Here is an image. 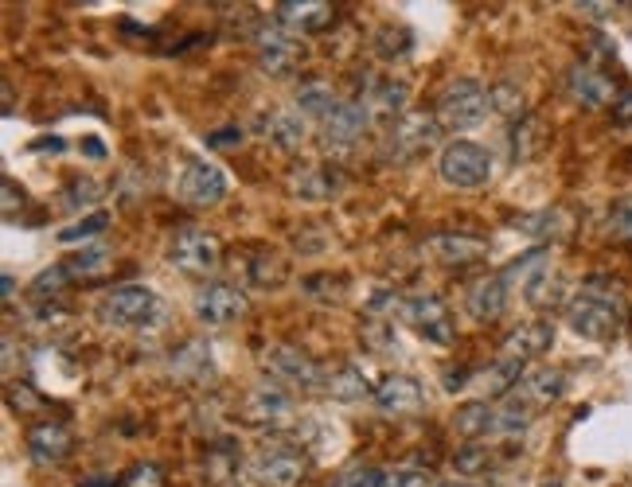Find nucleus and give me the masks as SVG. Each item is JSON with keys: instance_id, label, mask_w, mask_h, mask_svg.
Masks as SVG:
<instances>
[{"instance_id": "79ce46f5", "label": "nucleus", "mask_w": 632, "mask_h": 487, "mask_svg": "<svg viewBox=\"0 0 632 487\" xmlns=\"http://www.w3.org/2000/svg\"><path fill=\"white\" fill-rule=\"evenodd\" d=\"M169 484V476H164L161 464H137L129 476H125L122 487H164Z\"/></svg>"}, {"instance_id": "a18cd8bd", "label": "nucleus", "mask_w": 632, "mask_h": 487, "mask_svg": "<svg viewBox=\"0 0 632 487\" xmlns=\"http://www.w3.org/2000/svg\"><path fill=\"white\" fill-rule=\"evenodd\" d=\"M434 479H429V472L422 468H394L387 472V487H429Z\"/></svg>"}, {"instance_id": "393cba45", "label": "nucleus", "mask_w": 632, "mask_h": 487, "mask_svg": "<svg viewBox=\"0 0 632 487\" xmlns=\"http://www.w3.org/2000/svg\"><path fill=\"white\" fill-rule=\"evenodd\" d=\"M324 394L336 402H359V398H367L371 390H367V379L359 367L344 363V367H336V371L324 374Z\"/></svg>"}, {"instance_id": "f3484780", "label": "nucleus", "mask_w": 632, "mask_h": 487, "mask_svg": "<svg viewBox=\"0 0 632 487\" xmlns=\"http://www.w3.org/2000/svg\"><path fill=\"white\" fill-rule=\"evenodd\" d=\"M277 24H286L297 36H312L336 20V9L329 0H277Z\"/></svg>"}, {"instance_id": "b1692460", "label": "nucleus", "mask_w": 632, "mask_h": 487, "mask_svg": "<svg viewBox=\"0 0 632 487\" xmlns=\"http://www.w3.org/2000/svg\"><path fill=\"white\" fill-rule=\"evenodd\" d=\"M406 82H375L371 90L364 94V109L375 117H383V121H394V114H402L406 109Z\"/></svg>"}, {"instance_id": "37998d69", "label": "nucleus", "mask_w": 632, "mask_h": 487, "mask_svg": "<svg viewBox=\"0 0 632 487\" xmlns=\"http://www.w3.org/2000/svg\"><path fill=\"white\" fill-rule=\"evenodd\" d=\"M336 487H387V472L379 468H352L336 479Z\"/></svg>"}, {"instance_id": "0eeeda50", "label": "nucleus", "mask_w": 632, "mask_h": 487, "mask_svg": "<svg viewBox=\"0 0 632 487\" xmlns=\"http://www.w3.org/2000/svg\"><path fill=\"white\" fill-rule=\"evenodd\" d=\"M242 421L250 426H289L294 421V394L277 379H262L242 394Z\"/></svg>"}, {"instance_id": "c9c22d12", "label": "nucleus", "mask_w": 632, "mask_h": 487, "mask_svg": "<svg viewBox=\"0 0 632 487\" xmlns=\"http://www.w3.org/2000/svg\"><path fill=\"white\" fill-rule=\"evenodd\" d=\"M554 222H562L559 211H539V214H527V219L516 222V231L531 234V239H562V227H554Z\"/></svg>"}, {"instance_id": "09e8293b", "label": "nucleus", "mask_w": 632, "mask_h": 487, "mask_svg": "<svg viewBox=\"0 0 632 487\" xmlns=\"http://www.w3.org/2000/svg\"><path fill=\"white\" fill-rule=\"evenodd\" d=\"M578 12H586V16H609V12L617 9V4H574Z\"/></svg>"}, {"instance_id": "ddd939ff", "label": "nucleus", "mask_w": 632, "mask_h": 487, "mask_svg": "<svg viewBox=\"0 0 632 487\" xmlns=\"http://www.w3.org/2000/svg\"><path fill=\"white\" fill-rule=\"evenodd\" d=\"M223 195H227L223 169H215V164H207V160H187L184 176H180V187H176L180 204L215 207V204H223Z\"/></svg>"}, {"instance_id": "39448f33", "label": "nucleus", "mask_w": 632, "mask_h": 487, "mask_svg": "<svg viewBox=\"0 0 632 487\" xmlns=\"http://www.w3.org/2000/svg\"><path fill=\"white\" fill-rule=\"evenodd\" d=\"M441 141V121L437 114H426V109H410L402 114L399 121L391 125L387 134V156L391 160H418L422 152H429L434 144Z\"/></svg>"}, {"instance_id": "72a5a7b5", "label": "nucleus", "mask_w": 632, "mask_h": 487, "mask_svg": "<svg viewBox=\"0 0 632 487\" xmlns=\"http://www.w3.org/2000/svg\"><path fill=\"white\" fill-rule=\"evenodd\" d=\"M294 187H297L301 199H332L336 187H340V179L332 176V172H324V169H309V172H301V176L294 179Z\"/></svg>"}, {"instance_id": "7c9ffc66", "label": "nucleus", "mask_w": 632, "mask_h": 487, "mask_svg": "<svg viewBox=\"0 0 632 487\" xmlns=\"http://www.w3.org/2000/svg\"><path fill=\"white\" fill-rule=\"evenodd\" d=\"M62 266H67V274L74 277V281H94V277H102L106 274V266H110V254L102 246H90V250H79V254L74 257H67V262H62Z\"/></svg>"}, {"instance_id": "9d476101", "label": "nucleus", "mask_w": 632, "mask_h": 487, "mask_svg": "<svg viewBox=\"0 0 632 487\" xmlns=\"http://www.w3.org/2000/svg\"><path fill=\"white\" fill-rule=\"evenodd\" d=\"M266 371L269 379H277L281 386H294V390H324V371L317 359L301 351V347H289V344H277V347H266Z\"/></svg>"}, {"instance_id": "c756f323", "label": "nucleus", "mask_w": 632, "mask_h": 487, "mask_svg": "<svg viewBox=\"0 0 632 487\" xmlns=\"http://www.w3.org/2000/svg\"><path fill=\"white\" fill-rule=\"evenodd\" d=\"M266 137L277 144V149H297L304 141V117L297 114H269L266 121Z\"/></svg>"}, {"instance_id": "dca6fc26", "label": "nucleus", "mask_w": 632, "mask_h": 487, "mask_svg": "<svg viewBox=\"0 0 632 487\" xmlns=\"http://www.w3.org/2000/svg\"><path fill=\"white\" fill-rule=\"evenodd\" d=\"M566 90H571L574 102L586 109H606L621 97L613 86V79H609L606 71H597L594 62H574L571 74H566Z\"/></svg>"}, {"instance_id": "e433bc0d", "label": "nucleus", "mask_w": 632, "mask_h": 487, "mask_svg": "<svg viewBox=\"0 0 632 487\" xmlns=\"http://www.w3.org/2000/svg\"><path fill=\"white\" fill-rule=\"evenodd\" d=\"M410 32L406 27H383V32H379V39H375V51L383 55L387 62H394V59H406L410 55Z\"/></svg>"}, {"instance_id": "f03ea898", "label": "nucleus", "mask_w": 632, "mask_h": 487, "mask_svg": "<svg viewBox=\"0 0 632 487\" xmlns=\"http://www.w3.org/2000/svg\"><path fill=\"white\" fill-rule=\"evenodd\" d=\"M489 109H492V94L472 79L449 82V86L441 90V97H437V121H441V129H453V134L457 129L481 125L484 117H489Z\"/></svg>"}, {"instance_id": "bb28decb", "label": "nucleus", "mask_w": 632, "mask_h": 487, "mask_svg": "<svg viewBox=\"0 0 632 487\" xmlns=\"http://www.w3.org/2000/svg\"><path fill=\"white\" fill-rule=\"evenodd\" d=\"M340 102H336V94H332V86L329 82H304L301 90H297V114H312V117H329L332 109H336Z\"/></svg>"}, {"instance_id": "cd10ccee", "label": "nucleus", "mask_w": 632, "mask_h": 487, "mask_svg": "<svg viewBox=\"0 0 632 487\" xmlns=\"http://www.w3.org/2000/svg\"><path fill=\"white\" fill-rule=\"evenodd\" d=\"M239 452L231 449L227 441H219V444H211L207 449V456H204V479L207 484H227V479L239 472Z\"/></svg>"}, {"instance_id": "7ed1b4c3", "label": "nucleus", "mask_w": 632, "mask_h": 487, "mask_svg": "<svg viewBox=\"0 0 632 487\" xmlns=\"http://www.w3.org/2000/svg\"><path fill=\"white\" fill-rule=\"evenodd\" d=\"M169 262L187 277H211L215 269L223 266V242H219V234H211V231L184 227V231L172 239Z\"/></svg>"}, {"instance_id": "2eb2a0df", "label": "nucleus", "mask_w": 632, "mask_h": 487, "mask_svg": "<svg viewBox=\"0 0 632 487\" xmlns=\"http://www.w3.org/2000/svg\"><path fill=\"white\" fill-rule=\"evenodd\" d=\"M74 452V429L67 421H39L27 429V456L39 468H55Z\"/></svg>"}, {"instance_id": "58836bf2", "label": "nucleus", "mask_w": 632, "mask_h": 487, "mask_svg": "<svg viewBox=\"0 0 632 487\" xmlns=\"http://www.w3.org/2000/svg\"><path fill=\"white\" fill-rule=\"evenodd\" d=\"M489 94H492V109L524 121V90H516L512 82H499V86H492Z\"/></svg>"}, {"instance_id": "6e6552de", "label": "nucleus", "mask_w": 632, "mask_h": 487, "mask_svg": "<svg viewBox=\"0 0 632 487\" xmlns=\"http://www.w3.org/2000/svg\"><path fill=\"white\" fill-rule=\"evenodd\" d=\"M254 51H258V67L274 79H286V74L297 71V62H301L304 47H301V36L289 32L286 24H262L254 32Z\"/></svg>"}, {"instance_id": "8fccbe9b", "label": "nucleus", "mask_w": 632, "mask_h": 487, "mask_svg": "<svg viewBox=\"0 0 632 487\" xmlns=\"http://www.w3.org/2000/svg\"><path fill=\"white\" fill-rule=\"evenodd\" d=\"M82 487H117V479L114 476H99V479H87Z\"/></svg>"}, {"instance_id": "4468645a", "label": "nucleus", "mask_w": 632, "mask_h": 487, "mask_svg": "<svg viewBox=\"0 0 632 487\" xmlns=\"http://www.w3.org/2000/svg\"><path fill=\"white\" fill-rule=\"evenodd\" d=\"M375 409L387 417H414L422 414L426 406V390H422L418 379H410V374H387L371 394Z\"/></svg>"}, {"instance_id": "5701e85b", "label": "nucleus", "mask_w": 632, "mask_h": 487, "mask_svg": "<svg viewBox=\"0 0 632 487\" xmlns=\"http://www.w3.org/2000/svg\"><path fill=\"white\" fill-rule=\"evenodd\" d=\"M496 426V406L492 402H464L453 414V429L464 437V441H481V437L492 433Z\"/></svg>"}, {"instance_id": "f704fd0d", "label": "nucleus", "mask_w": 632, "mask_h": 487, "mask_svg": "<svg viewBox=\"0 0 632 487\" xmlns=\"http://www.w3.org/2000/svg\"><path fill=\"white\" fill-rule=\"evenodd\" d=\"M250 281L254 285H281L286 281V257H277V254H262L250 262Z\"/></svg>"}, {"instance_id": "412c9836", "label": "nucleus", "mask_w": 632, "mask_h": 487, "mask_svg": "<svg viewBox=\"0 0 632 487\" xmlns=\"http://www.w3.org/2000/svg\"><path fill=\"white\" fill-rule=\"evenodd\" d=\"M464 304H469V316L481 320V324H492V320L504 316L508 312V281H504V274H492L472 285Z\"/></svg>"}, {"instance_id": "4be33fe9", "label": "nucleus", "mask_w": 632, "mask_h": 487, "mask_svg": "<svg viewBox=\"0 0 632 487\" xmlns=\"http://www.w3.org/2000/svg\"><path fill=\"white\" fill-rule=\"evenodd\" d=\"M519 386H524V402H531V406H554L566 394V374L554 367H535L524 374Z\"/></svg>"}, {"instance_id": "aec40b11", "label": "nucleus", "mask_w": 632, "mask_h": 487, "mask_svg": "<svg viewBox=\"0 0 632 487\" xmlns=\"http://www.w3.org/2000/svg\"><path fill=\"white\" fill-rule=\"evenodd\" d=\"M429 250H434V257L446 262V266H476V262L489 257V242L476 239V234H457V231L434 234Z\"/></svg>"}, {"instance_id": "3c124183", "label": "nucleus", "mask_w": 632, "mask_h": 487, "mask_svg": "<svg viewBox=\"0 0 632 487\" xmlns=\"http://www.w3.org/2000/svg\"><path fill=\"white\" fill-rule=\"evenodd\" d=\"M12 292H16V281H12V274H4V301H9Z\"/></svg>"}, {"instance_id": "c03bdc74", "label": "nucleus", "mask_w": 632, "mask_h": 487, "mask_svg": "<svg viewBox=\"0 0 632 487\" xmlns=\"http://www.w3.org/2000/svg\"><path fill=\"white\" fill-rule=\"evenodd\" d=\"M67 281H74V277L67 274V266H55V269H44V274L36 277V285H32V289H36L39 297H51V292H59Z\"/></svg>"}, {"instance_id": "ea45409f", "label": "nucleus", "mask_w": 632, "mask_h": 487, "mask_svg": "<svg viewBox=\"0 0 632 487\" xmlns=\"http://www.w3.org/2000/svg\"><path fill=\"white\" fill-rule=\"evenodd\" d=\"M453 468L457 476H481V472L489 468V449H484V444H464L453 456Z\"/></svg>"}, {"instance_id": "603ef678", "label": "nucleus", "mask_w": 632, "mask_h": 487, "mask_svg": "<svg viewBox=\"0 0 632 487\" xmlns=\"http://www.w3.org/2000/svg\"><path fill=\"white\" fill-rule=\"evenodd\" d=\"M441 487H476V484H464V479H449V484H441Z\"/></svg>"}, {"instance_id": "2f4dec72", "label": "nucleus", "mask_w": 632, "mask_h": 487, "mask_svg": "<svg viewBox=\"0 0 632 487\" xmlns=\"http://www.w3.org/2000/svg\"><path fill=\"white\" fill-rule=\"evenodd\" d=\"M539 149H543V121H539V117H524V121L512 129V156L531 160Z\"/></svg>"}, {"instance_id": "6ab92c4d", "label": "nucleus", "mask_w": 632, "mask_h": 487, "mask_svg": "<svg viewBox=\"0 0 632 487\" xmlns=\"http://www.w3.org/2000/svg\"><path fill=\"white\" fill-rule=\"evenodd\" d=\"M551 344H554L551 320H527V324H519V328L499 344V351H504V359L527 363V359H539L543 351H551Z\"/></svg>"}, {"instance_id": "c85d7f7f", "label": "nucleus", "mask_w": 632, "mask_h": 487, "mask_svg": "<svg viewBox=\"0 0 632 487\" xmlns=\"http://www.w3.org/2000/svg\"><path fill=\"white\" fill-rule=\"evenodd\" d=\"M524 374H527L524 363H516V359H504V355H499V363L484 371V386H489V398H508L512 386H516V382H524Z\"/></svg>"}, {"instance_id": "20e7f679", "label": "nucleus", "mask_w": 632, "mask_h": 487, "mask_svg": "<svg viewBox=\"0 0 632 487\" xmlns=\"http://www.w3.org/2000/svg\"><path fill=\"white\" fill-rule=\"evenodd\" d=\"M437 176L449 187H484L492 179V156L472 141H449L437 156Z\"/></svg>"}, {"instance_id": "9b49d317", "label": "nucleus", "mask_w": 632, "mask_h": 487, "mask_svg": "<svg viewBox=\"0 0 632 487\" xmlns=\"http://www.w3.org/2000/svg\"><path fill=\"white\" fill-rule=\"evenodd\" d=\"M402 320H406L410 328L418 332L426 344H437V347H449L457 339V328H453V316H449L446 301L434 297V292H422V297H410L402 304Z\"/></svg>"}, {"instance_id": "1a4fd4ad", "label": "nucleus", "mask_w": 632, "mask_h": 487, "mask_svg": "<svg viewBox=\"0 0 632 487\" xmlns=\"http://www.w3.org/2000/svg\"><path fill=\"white\" fill-rule=\"evenodd\" d=\"M157 309V292L149 285H117L99 301V320L106 328H137Z\"/></svg>"}, {"instance_id": "f257e3e1", "label": "nucleus", "mask_w": 632, "mask_h": 487, "mask_svg": "<svg viewBox=\"0 0 632 487\" xmlns=\"http://www.w3.org/2000/svg\"><path fill=\"white\" fill-rule=\"evenodd\" d=\"M566 324L571 332H578L582 339H594V344H606L621 332V304L617 297H606L597 289H582L571 304H566Z\"/></svg>"}, {"instance_id": "de8ad7c7", "label": "nucleus", "mask_w": 632, "mask_h": 487, "mask_svg": "<svg viewBox=\"0 0 632 487\" xmlns=\"http://www.w3.org/2000/svg\"><path fill=\"white\" fill-rule=\"evenodd\" d=\"M207 144H211V149H227V144H242V134H239V129H219V134L207 137Z\"/></svg>"}, {"instance_id": "a878e982", "label": "nucleus", "mask_w": 632, "mask_h": 487, "mask_svg": "<svg viewBox=\"0 0 632 487\" xmlns=\"http://www.w3.org/2000/svg\"><path fill=\"white\" fill-rule=\"evenodd\" d=\"M535 421L531 414V402H519V398H504L496 406V426H492V433L496 437H519L527 433Z\"/></svg>"}, {"instance_id": "473e14b6", "label": "nucleus", "mask_w": 632, "mask_h": 487, "mask_svg": "<svg viewBox=\"0 0 632 487\" xmlns=\"http://www.w3.org/2000/svg\"><path fill=\"white\" fill-rule=\"evenodd\" d=\"M547 274V250L539 246V250H531V254H524V257H516L508 269H504V281H519V289H527V285L535 281V277H543Z\"/></svg>"}, {"instance_id": "f8f14e48", "label": "nucleus", "mask_w": 632, "mask_h": 487, "mask_svg": "<svg viewBox=\"0 0 632 487\" xmlns=\"http://www.w3.org/2000/svg\"><path fill=\"white\" fill-rule=\"evenodd\" d=\"M254 479L262 487H297L304 476H309V461H304V452H297L294 444H269L254 456L250 464Z\"/></svg>"}, {"instance_id": "49530a36", "label": "nucleus", "mask_w": 632, "mask_h": 487, "mask_svg": "<svg viewBox=\"0 0 632 487\" xmlns=\"http://www.w3.org/2000/svg\"><path fill=\"white\" fill-rule=\"evenodd\" d=\"M613 121L621 125V129H632V90H624L613 102Z\"/></svg>"}, {"instance_id": "a19ab883", "label": "nucleus", "mask_w": 632, "mask_h": 487, "mask_svg": "<svg viewBox=\"0 0 632 487\" xmlns=\"http://www.w3.org/2000/svg\"><path fill=\"white\" fill-rule=\"evenodd\" d=\"M609 231L632 246V195H624V199L613 204V211H609Z\"/></svg>"}, {"instance_id": "423d86ee", "label": "nucleus", "mask_w": 632, "mask_h": 487, "mask_svg": "<svg viewBox=\"0 0 632 487\" xmlns=\"http://www.w3.org/2000/svg\"><path fill=\"white\" fill-rule=\"evenodd\" d=\"M192 312L204 328H231L246 316V292L231 281H204L192 297Z\"/></svg>"}, {"instance_id": "864d4df0", "label": "nucleus", "mask_w": 632, "mask_h": 487, "mask_svg": "<svg viewBox=\"0 0 632 487\" xmlns=\"http://www.w3.org/2000/svg\"><path fill=\"white\" fill-rule=\"evenodd\" d=\"M547 487H562V484H547Z\"/></svg>"}, {"instance_id": "4c0bfd02", "label": "nucleus", "mask_w": 632, "mask_h": 487, "mask_svg": "<svg viewBox=\"0 0 632 487\" xmlns=\"http://www.w3.org/2000/svg\"><path fill=\"white\" fill-rule=\"evenodd\" d=\"M110 227V214L106 211H94L87 219H79L74 227H62L59 231V242H82V239H99L102 231Z\"/></svg>"}, {"instance_id": "a211bd4d", "label": "nucleus", "mask_w": 632, "mask_h": 487, "mask_svg": "<svg viewBox=\"0 0 632 487\" xmlns=\"http://www.w3.org/2000/svg\"><path fill=\"white\" fill-rule=\"evenodd\" d=\"M367 121H371V114L364 109V102H340V106L321 121L324 144H329V149H347V144H356L359 137H364Z\"/></svg>"}]
</instances>
